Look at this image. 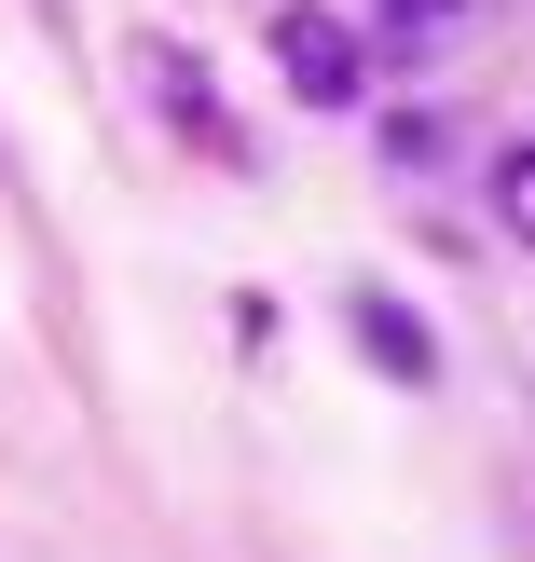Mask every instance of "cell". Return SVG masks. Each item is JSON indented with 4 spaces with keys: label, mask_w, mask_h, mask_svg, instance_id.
<instances>
[{
    "label": "cell",
    "mask_w": 535,
    "mask_h": 562,
    "mask_svg": "<svg viewBox=\"0 0 535 562\" xmlns=\"http://www.w3.org/2000/svg\"><path fill=\"white\" fill-rule=\"evenodd\" d=\"M275 69H289L302 110H357V27L316 14V0H289V14H275Z\"/></svg>",
    "instance_id": "obj_1"
},
{
    "label": "cell",
    "mask_w": 535,
    "mask_h": 562,
    "mask_svg": "<svg viewBox=\"0 0 535 562\" xmlns=\"http://www.w3.org/2000/svg\"><path fill=\"white\" fill-rule=\"evenodd\" d=\"M357 344H371V357H384L399 384H426V371H439V357H426V329H412L399 302H357Z\"/></svg>",
    "instance_id": "obj_2"
},
{
    "label": "cell",
    "mask_w": 535,
    "mask_h": 562,
    "mask_svg": "<svg viewBox=\"0 0 535 562\" xmlns=\"http://www.w3.org/2000/svg\"><path fill=\"white\" fill-rule=\"evenodd\" d=\"M371 27H384L399 55H426V42H454V27H467V0H371Z\"/></svg>",
    "instance_id": "obj_3"
},
{
    "label": "cell",
    "mask_w": 535,
    "mask_h": 562,
    "mask_svg": "<svg viewBox=\"0 0 535 562\" xmlns=\"http://www.w3.org/2000/svg\"><path fill=\"white\" fill-rule=\"evenodd\" d=\"M494 220H509V234L535 247V137H522V151H509V165H494Z\"/></svg>",
    "instance_id": "obj_4"
}]
</instances>
